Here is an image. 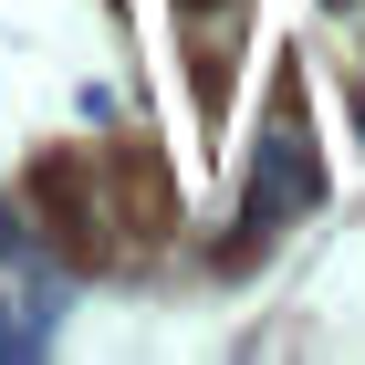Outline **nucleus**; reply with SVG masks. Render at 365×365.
<instances>
[{"instance_id": "obj_1", "label": "nucleus", "mask_w": 365, "mask_h": 365, "mask_svg": "<svg viewBox=\"0 0 365 365\" xmlns=\"http://www.w3.org/2000/svg\"><path fill=\"white\" fill-rule=\"evenodd\" d=\"M31 209H42V230L63 240V261H73V272H94V261H105V178H94L84 146L31 157Z\"/></svg>"}, {"instance_id": "obj_2", "label": "nucleus", "mask_w": 365, "mask_h": 365, "mask_svg": "<svg viewBox=\"0 0 365 365\" xmlns=\"http://www.w3.org/2000/svg\"><path fill=\"white\" fill-rule=\"evenodd\" d=\"M105 209H115L125 230H136V240H168V220H178L168 168H157L146 146H115V157H105Z\"/></svg>"}, {"instance_id": "obj_3", "label": "nucleus", "mask_w": 365, "mask_h": 365, "mask_svg": "<svg viewBox=\"0 0 365 365\" xmlns=\"http://www.w3.org/2000/svg\"><path fill=\"white\" fill-rule=\"evenodd\" d=\"M188 11H209V0H188Z\"/></svg>"}]
</instances>
